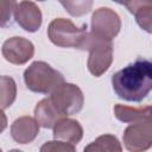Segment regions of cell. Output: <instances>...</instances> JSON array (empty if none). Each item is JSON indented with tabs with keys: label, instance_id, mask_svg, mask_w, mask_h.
Listing matches in <instances>:
<instances>
[{
	"label": "cell",
	"instance_id": "cell-14",
	"mask_svg": "<svg viewBox=\"0 0 152 152\" xmlns=\"http://www.w3.org/2000/svg\"><path fill=\"white\" fill-rule=\"evenodd\" d=\"M152 110V106H146V107H139V108H133L124 104H115L114 106V115L118 120L127 124L135 122L145 116H147Z\"/></svg>",
	"mask_w": 152,
	"mask_h": 152
},
{
	"label": "cell",
	"instance_id": "cell-9",
	"mask_svg": "<svg viewBox=\"0 0 152 152\" xmlns=\"http://www.w3.org/2000/svg\"><path fill=\"white\" fill-rule=\"evenodd\" d=\"M14 20L27 32H36L42 25V12L33 1H21L14 10Z\"/></svg>",
	"mask_w": 152,
	"mask_h": 152
},
{
	"label": "cell",
	"instance_id": "cell-18",
	"mask_svg": "<svg viewBox=\"0 0 152 152\" xmlns=\"http://www.w3.org/2000/svg\"><path fill=\"white\" fill-rule=\"evenodd\" d=\"M39 152H76V148L72 144L61 140H52L44 142L40 146Z\"/></svg>",
	"mask_w": 152,
	"mask_h": 152
},
{
	"label": "cell",
	"instance_id": "cell-4",
	"mask_svg": "<svg viewBox=\"0 0 152 152\" xmlns=\"http://www.w3.org/2000/svg\"><path fill=\"white\" fill-rule=\"evenodd\" d=\"M81 50L89 51L87 66L91 75L100 77L109 69L113 62V43L110 40L101 39L88 33Z\"/></svg>",
	"mask_w": 152,
	"mask_h": 152
},
{
	"label": "cell",
	"instance_id": "cell-7",
	"mask_svg": "<svg viewBox=\"0 0 152 152\" xmlns=\"http://www.w3.org/2000/svg\"><path fill=\"white\" fill-rule=\"evenodd\" d=\"M120 17L109 7H100L93 13L90 32L93 36L112 42V39L115 38L120 32Z\"/></svg>",
	"mask_w": 152,
	"mask_h": 152
},
{
	"label": "cell",
	"instance_id": "cell-13",
	"mask_svg": "<svg viewBox=\"0 0 152 152\" xmlns=\"http://www.w3.org/2000/svg\"><path fill=\"white\" fill-rule=\"evenodd\" d=\"M124 6L134 14L138 25L146 32L152 33V2L151 1H125Z\"/></svg>",
	"mask_w": 152,
	"mask_h": 152
},
{
	"label": "cell",
	"instance_id": "cell-6",
	"mask_svg": "<svg viewBox=\"0 0 152 152\" xmlns=\"http://www.w3.org/2000/svg\"><path fill=\"white\" fill-rule=\"evenodd\" d=\"M50 100L63 118L77 114L84 103V96L80 87L65 82L50 94Z\"/></svg>",
	"mask_w": 152,
	"mask_h": 152
},
{
	"label": "cell",
	"instance_id": "cell-15",
	"mask_svg": "<svg viewBox=\"0 0 152 152\" xmlns=\"http://www.w3.org/2000/svg\"><path fill=\"white\" fill-rule=\"evenodd\" d=\"M83 152H122V146L115 135L103 134L88 144Z\"/></svg>",
	"mask_w": 152,
	"mask_h": 152
},
{
	"label": "cell",
	"instance_id": "cell-19",
	"mask_svg": "<svg viewBox=\"0 0 152 152\" xmlns=\"http://www.w3.org/2000/svg\"><path fill=\"white\" fill-rule=\"evenodd\" d=\"M18 2L15 1H1V26L6 27L12 23V15L14 17V10Z\"/></svg>",
	"mask_w": 152,
	"mask_h": 152
},
{
	"label": "cell",
	"instance_id": "cell-17",
	"mask_svg": "<svg viewBox=\"0 0 152 152\" xmlns=\"http://www.w3.org/2000/svg\"><path fill=\"white\" fill-rule=\"evenodd\" d=\"M61 4L71 15L75 17H80L88 13L93 6L91 1H62Z\"/></svg>",
	"mask_w": 152,
	"mask_h": 152
},
{
	"label": "cell",
	"instance_id": "cell-16",
	"mask_svg": "<svg viewBox=\"0 0 152 152\" xmlns=\"http://www.w3.org/2000/svg\"><path fill=\"white\" fill-rule=\"evenodd\" d=\"M0 103L1 109L5 110L7 107H10L17 96V86L12 77L8 76H1L0 78Z\"/></svg>",
	"mask_w": 152,
	"mask_h": 152
},
{
	"label": "cell",
	"instance_id": "cell-10",
	"mask_svg": "<svg viewBox=\"0 0 152 152\" xmlns=\"http://www.w3.org/2000/svg\"><path fill=\"white\" fill-rule=\"evenodd\" d=\"M39 133V124L36 119L24 115L13 121L11 125V135L18 144L32 142Z\"/></svg>",
	"mask_w": 152,
	"mask_h": 152
},
{
	"label": "cell",
	"instance_id": "cell-20",
	"mask_svg": "<svg viewBox=\"0 0 152 152\" xmlns=\"http://www.w3.org/2000/svg\"><path fill=\"white\" fill-rule=\"evenodd\" d=\"M8 152H23V151H20V150H11Z\"/></svg>",
	"mask_w": 152,
	"mask_h": 152
},
{
	"label": "cell",
	"instance_id": "cell-12",
	"mask_svg": "<svg viewBox=\"0 0 152 152\" xmlns=\"http://www.w3.org/2000/svg\"><path fill=\"white\" fill-rule=\"evenodd\" d=\"M34 119L39 126L44 128H53L56 124L64 118L55 108L50 97H45L37 103L34 108Z\"/></svg>",
	"mask_w": 152,
	"mask_h": 152
},
{
	"label": "cell",
	"instance_id": "cell-1",
	"mask_svg": "<svg viewBox=\"0 0 152 152\" xmlns=\"http://www.w3.org/2000/svg\"><path fill=\"white\" fill-rule=\"evenodd\" d=\"M116 96L128 102L142 101L152 90V59L138 57L112 76Z\"/></svg>",
	"mask_w": 152,
	"mask_h": 152
},
{
	"label": "cell",
	"instance_id": "cell-11",
	"mask_svg": "<svg viewBox=\"0 0 152 152\" xmlns=\"http://www.w3.org/2000/svg\"><path fill=\"white\" fill-rule=\"evenodd\" d=\"M83 137V128L77 120L62 119L53 127V138L69 144H78Z\"/></svg>",
	"mask_w": 152,
	"mask_h": 152
},
{
	"label": "cell",
	"instance_id": "cell-3",
	"mask_svg": "<svg viewBox=\"0 0 152 152\" xmlns=\"http://www.w3.org/2000/svg\"><path fill=\"white\" fill-rule=\"evenodd\" d=\"M48 37L57 46L81 49L88 37L87 25L83 24L78 27L70 19L56 18L49 24Z\"/></svg>",
	"mask_w": 152,
	"mask_h": 152
},
{
	"label": "cell",
	"instance_id": "cell-5",
	"mask_svg": "<svg viewBox=\"0 0 152 152\" xmlns=\"http://www.w3.org/2000/svg\"><path fill=\"white\" fill-rule=\"evenodd\" d=\"M125 148L129 152H145L152 147V110L151 113L129 124L122 135Z\"/></svg>",
	"mask_w": 152,
	"mask_h": 152
},
{
	"label": "cell",
	"instance_id": "cell-8",
	"mask_svg": "<svg viewBox=\"0 0 152 152\" xmlns=\"http://www.w3.org/2000/svg\"><path fill=\"white\" fill-rule=\"evenodd\" d=\"M1 53L4 58L17 65L25 64L34 55V45L24 37H11L2 44Z\"/></svg>",
	"mask_w": 152,
	"mask_h": 152
},
{
	"label": "cell",
	"instance_id": "cell-2",
	"mask_svg": "<svg viewBox=\"0 0 152 152\" xmlns=\"http://www.w3.org/2000/svg\"><path fill=\"white\" fill-rule=\"evenodd\" d=\"M24 81L27 89L33 93L51 94L64 83V77L50 64L43 61H36L24 71Z\"/></svg>",
	"mask_w": 152,
	"mask_h": 152
}]
</instances>
